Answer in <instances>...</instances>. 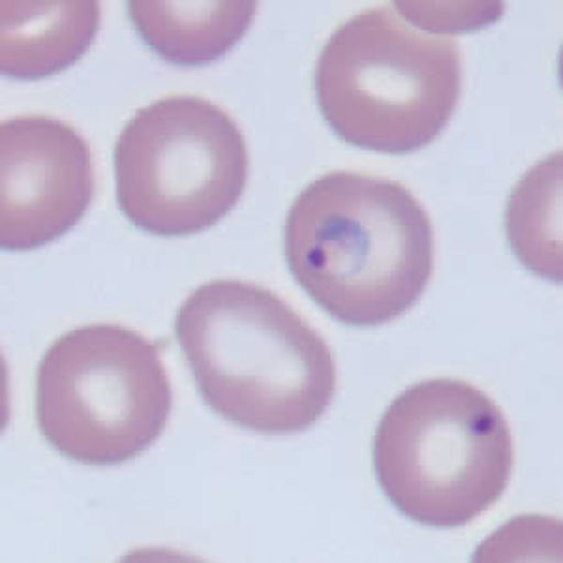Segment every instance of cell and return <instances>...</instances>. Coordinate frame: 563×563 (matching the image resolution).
Returning <instances> with one entry per match:
<instances>
[{"mask_svg": "<svg viewBox=\"0 0 563 563\" xmlns=\"http://www.w3.org/2000/svg\"><path fill=\"white\" fill-rule=\"evenodd\" d=\"M113 162L122 214L156 238L209 230L238 206L249 180L238 122L188 95L137 109L117 140Z\"/></svg>", "mask_w": 563, "mask_h": 563, "instance_id": "6", "label": "cell"}, {"mask_svg": "<svg viewBox=\"0 0 563 563\" xmlns=\"http://www.w3.org/2000/svg\"><path fill=\"white\" fill-rule=\"evenodd\" d=\"M455 40L417 31L395 4L340 25L321 49L314 92L340 140L384 154L429 147L461 100Z\"/></svg>", "mask_w": 563, "mask_h": 563, "instance_id": "3", "label": "cell"}, {"mask_svg": "<svg viewBox=\"0 0 563 563\" xmlns=\"http://www.w3.org/2000/svg\"><path fill=\"white\" fill-rule=\"evenodd\" d=\"M172 406L161 346L122 325L68 331L36 374L40 432L60 455L87 466L140 456L161 438Z\"/></svg>", "mask_w": 563, "mask_h": 563, "instance_id": "5", "label": "cell"}, {"mask_svg": "<svg viewBox=\"0 0 563 563\" xmlns=\"http://www.w3.org/2000/svg\"><path fill=\"white\" fill-rule=\"evenodd\" d=\"M288 269L318 307L379 327L416 305L434 271V230L397 180L333 172L299 194L284 224Z\"/></svg>", "mask_w": 563, "mask_h": 563, "instance_id": "1", "label": "cell"}, {"mask_svg": "<svg viewBox=\"0 0 563 563\" xmlns=\"http://www.w3.org/2000/svg\"><path fill=\"white\" fill-rule=\"evenodd\" d=\"M89 143L53 117H15L0 126V246L31 252L84 218L95 198Z\"/></svg>", "mask_w": 563, "mask_h": 563, "instance_id": "7", "label": "cell"}, {"mask_svg": "<svg viewBox=\"0 0 563 563\" xmlns=\"http://www.w3.org/2000/svg\"><path fill=\"white\" fill-rule=\"evenodd\" d=\"M507 238L526 267L547 280L562 282V153L549 156L512 190Z\"/></svg>", "mask_w": 563, "mask_h": 563, "instance_id": "10", "label": "cell"}, {"mask_svg": "<svg viewBox=\"0 0 563 563\" xmlns=\"http://www.w3.org/2000/svg\"><path fill=\"white\" fill-rule=\"evenodd\" d=\"M385 496L406 519L461 528L504 496L515 443L504 411L487 393L453 378L427 379L398 395L372 445Z\"/></svg>", "mask_w": 563, "mask_h": 563, "instance_id": "4", "label": "cell"}, {"mask_svg": "<svg viewBox=\"0 0 563 563\" xmlns=\"http://www.w3.org/2000/svg\"><path fill=\"white\" fill-rule=\"evenodd\" d=\"M257 2L132 0L129 15L143 42L177 66L211 65L249 31Z\"/></svg>", "mask_w": 563, "mask_h": 563, "instance_id": "9", "label": "cell"}, {"mask_svg": "<svg viewBox=\"0 0 563 563\" xmlns=\"http://www.w3.org/2000/svg\"><path fill=\"white\" fill-rule=\"evenodd\" d=\"M100 4L0 2V70L33 81L70 68L84 57L100 29Z\"/></svg>", "mask_w": 563, "mask_h": 563, "instance_id": "8", "label": "cell"}, {"mask_svg": "<svg viewBox=\"0 0 563 563\" xmlns=\"http://www.w3.org/2000/svg\"><path fill=\"white\" fill-rule=\"evenodd\" d=\"M175 334L214 413L257 434L310 429L333 402L325 339L271 289L212 280L188 295Z\"/></svg>", "mask_w": 563, "mask_h": 563, "instance_id": "2", "label": "cell"}]
</instances>
